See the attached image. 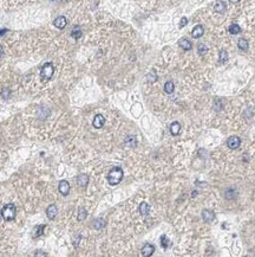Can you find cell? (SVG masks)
Returning <instances> with one entry per match:
<instances>
[{
    "instance_id": "cell-1",
    "label": "cell",
    "mask_w": 255,
    "mask_h": 257,
    "mask_svg": "<svg viewBox=\"0 0 255 257\" xmlns=\"http://www.w3.org/2000/svg\"><path fill=\"white\" fill-rule=\"evenodd\" d=\"M123 179V169L121 167H115L110 171V173L107 175V181L110 185H118L121 180Z\"/></svg>"
},
{
    "instance_id": "cell-2",
    "label": "cell",
    "mask_w": 255,
    "mask_h": 257,
    "mask_svg": "<svg viewBox=\"0 0 255 257\" xmlns=\"http://www.w3.org/2000/svg\"><path fill=\"white\" fill-rule=\"evenodd\" d=\"M1 216L6 221H11L16 218V206L14 204H7L1 210Z\"/></svg>"
},
{
    "instance_id": "cell-3",
    "label": "cell",
    "mask_w": 255,
    "mask_h": 257,
    "mask_svg": "<svg viewBox=\"0 0 255 257\" xmlns=\"http://www.w3.org/2000/svg\"><path fill=\"white\" fill-rule=\"evenodd\" d=\"M54 72V68L52 65V63H45L43 65L42 70H40V76H42V79L44 81H48L50 78L53 76Z\"/></svg>"
},
{
    "instance_id": "cell-4",
    "label": "cell",
    "mask_w": 255,
    "mask_h": 257,
    "mask_svg": "<svg viewBox=\"0 0 255 257\" xmlns=\"http://www.w3.org/2000/svg\"><path fill=\"white\" fill-rule=\"evenodd\" d=\"M240 144H241V140H240V138H237V136H231V138H229L228 141H227V145H228V147H229L230 150H236V148H239Z\"/></svg>"
},
{
    "instance_id": "cell-5",
    "label": "cell",
    "mask_w": 255,
    "mask_h": 257,
    "mask_svg": "<svg viewBox=\"0 0 255 257\" xmlns=\"http://www.w3.org/2000/svg\"><path fill=\"white\" fill-rule=\"evenodd\" d=\"M58 188H59V192L63 194V196H67L69 192H70V185L66 180H61L58 185Z\"/></svg>"
},
{
    "instance_id": "cell-6",
    "label": "cell",
    "mask_w": 255,
    "mask_h": 257,
    "mask_svg": "<svg viewBox=\"0 0 255 257\" xmlns=\"http://www.w3.org/2000/svg\"><path fill=\"white\" fill-rule=\"evenodd\" d=\"M104 123H105V119H104V116L102 114L96 115L95 119H93V122H92V125H93L95 128H102L104 126Z\"/></svg>"
},
{
    "instance_id": "cell-7",
    "label": "cell",
    "mask_w": 255,
    "mask_h": 257,
    "mask_svg": "<svg viewBox=\"0 0 255 257\" xmlns=\"http://www.w3.org/2000/svg\"><path fill=\"white\" fill-rule=\"evenodd\" d=\"M154 251H155L154 245L147 243V244L142 248V255L144 257H149V256H151V255L154 254Z\"/></svg>"
},
{
    "instance_id": "cell-8",
    "label": "cell",
    "mask_w": 255,
    "mask_h": 257,
    "mask_svg": "<svg viewBox=\"0 0 255 257\" xmlns=\"http://www.w3.org/2000/svg\"><path fill=\"white\" fill-rule=\"evenodd\" d=\"M53 24H54V26H56L57 29H64V27L66 26V24H67V20H66L65 17L60 16V17H58V18L54 19Z\"/></svg>"
},
{
    "instance_id": "cell-9",
    "label": "cell",
    "mask_w": 255,
    "mask_h": 257,
    "mask_svg": "<svg viewBox=\"0 0 255 257\" xmlns=\"http://www.w3.org/2000/svg\"><path fill=\"white\" fill-rule=\"evenodd\" d=\"M203 33H204V29H203L202 25H197V26L194 27V30L191 31V36L194 38H200V37L203 36Z\"/></svg>"
},
{
    "instance_id": "cell-10",
    "label": "cell",
    "mask_w": 255,
    "mask_h": 257,
    "mask_svg": "<svg viewBox=\"0 0 255 257\" xmlns=\"http://www.w3.org/2000/svg\"><path fill=\"white\" fill-rule=\"evenodd\" d=\"M57 215V206L56 205H50L46 209V216L48 219H54V217Z\"/></svg>"
},
{
    "instance_id": "cell-11",
    "label": "cell",
    "mask_w": 255,
    "mask_h": 257,
    "mask_svg": "<svg viewBox=\"0 0 255 257\" xmlns=\"http://www.w3.org/2000/svg\"><path fill=\"white\" fill-rule=\"evenodd\" d=\"M88 181H89V177L85 175V174H80L77 178V183L80 187H85V186L88 185Z\"/></svg>"
},
{
    "instance_id": "cell-12",
    "label": "cell",
    "mask_w": 255,
    "mask_h": 257,
    "mask_svg": "<svg viewBox=\"0 0 255 257\" xmlns=\"http://www.w3.org/2000/svg\"><path fill=\"white\" fill-rule=\"evenodd\" d=\"M202 217H203L204 221H212L214 219L213 211H210V210H203V211H202Z\"/></svg>"
},
{
    "instance_id": "cell-13",
    "label": "cell",
    "mask_w": 255,
    "mask_h": 257,
    "mask_svg": "<svg viewBox=\"0 0 255 257\" xmlns=\"http://www.w3.org/2000/svg\"><path fill=\"white\" fill-rule=\"evenodd\" d=\"M178 44H180V46L183 49V50H185V51H188V50H190V49H191V43H190L188 39H185V38H182V39H180Z\"/></svg>"
},
{
    "instance_id": "cell-14",
    "label": "cell",
    "mask_w": 255,
    "mask_h": 257,
    "mask_svg": "<svg viewBox=\"0 0 255 257\" xmlns=\"http://www.w3.org/2000/svg\"><path fill=\"white\" fill-rule=\"evenodd\" d=\"M149 211H150V206H149L148 204L145 203V202L141 203V205H139V212H141V215L143 216L149 215Z\"/></svg>"
},
{
    "instance_id": "cell-15",
    "label": "cell",
    "mask_w": 255,
    "mask_h": 257,
    "mask_svg": "<svg viewBox=\"0 0 255 257\" xmlns=\"http://www.w3.org/2000/svg\"><path fill=\"white\" fill-rule=\"evenodd\" d=\"M180 131H181V125H180L178 122L171 123V126H170V132H171L172 135H177L178 133H180Z\"/></svg>"
},
{
    "instance_id": "cell-16",
    "label": "cell",
    "mask_w": 255,
    "mask_h": 257,
    "mask_svg": "<svg viewBox=\"0 0 255 257\" xmlns=\"http://www.w3.org/2000/svg\"><path fill=\"white\" fill-rule=\"evenodd\" d=\"M215 11L219 13H223L225 11V4L223 1H217L215 4Z\"/></svg>"
},
{
    "instance_id": "cell-17",
    "label": "cell",
    "mask_w": 255,
    "mask_h": 257,
    "mask_svg": "<svg viewBox=\"0 0 255 257\" xmlns=\"http://www.w3.org/2000/svg\"><path fill=\"white\" fill-rule=\"evenodd\" d=\"M237 46H239V49L246 51V50H248V42H247L244 38H241V39H239V42H237Z\"/></svg>"
},
{
    "instance_id": "cell-18",
    "label": "cell",
    "mask_w": 255,
    "mask_h": 257,
    "mask_svg": "<svg viewBox=\"0 0 255 257\" xmlns=\"http://www.w3.org/2000/svg\"><path fill=\"white\" fill-rule=\"evenodd\" d=\"M174 89H175V87H174V83H172L171 81H168V82L164 84V91H166V94H172V93H174Z\"/></svg>"
},
{
    "instance_id": "cell-19",
    "label": "cell",
    "mask_w": 255,
    "mask_h": 257,
    "mask_svg": "<svg viewBox=\"0 0 255 257\" xmlns=\"http://www.w3.org/2000/svg\"><path fill=\"white\" fill-rule=\"evenodd\" d=\"M228 31L230 32L231 35H237V33H240V32H241V27H240L237 24H231L230 26H229Z\"/></svg>"
},
{
    "instance_id": "cell-20",
    "label": "cell",
    "mask_w": 255,
    "mask_h": 257,
    "mask_svg": "<svg viewBox=\"0 0 255 257\" xmlns=\"http://www.w3.org/2000/svg\"><path fill=\"white\" fill-rule=\"evenodd\" d=\"M219 60H220V63H222V64L228 60V54H227V51H225V50H221V51H220Z\"/></svg>"
},
{
    "instance_id": "cell-21",
    "label": "cell",
    "mask_w": 255,
    "mask_h": 257,
    "mask_svg": "<svg viewBox=\"0 0 255 257\" xmlns=\"http://www.w3.org/2000/svg\"><path fill=\"white\" fill-rule=\"evenodd\" d=\"M104 226H105V221L102 219V218L96 219L95 223H93V227H96V229H102V227H104Z\"/></svg>"
},
{
    "instance_id": "cell-22",
    "label": "cell",
    "mask_w": 255,
    "mask_h": 257,
    "mask_svg": "<svg viewBox=\"0 0 255 257\" xmlns=\"http://www.w3.org/2000/svg\"><path fill=\"white\" fill-rule=\"evenodd\" d=\"M161 244H162V246H163L164 249H166V248L169 246V239L166 238V235H163V236L161 237Z\"/></svg>"
},
{
    "instance_id": "cell-23",
    "label": "cell",
    "mask_w": 255,
    "mask_h": 257,
    "mask_svg": "<svg viewBox=\"0 0 255 257\" xmlns=\"http://www.w3.org/2000/svg\"><path fill=\"white\" fill-rule=\"evenodd\" d=\"M71 36L75 38V39H79L80 37H82V31L79 30V29H75V30L71 32Z\"/></svg>"
},
{
    "instance_id": "cell-24",
    "label": "cell",
    "mask_w": 255,
    "mask_h": 257,
    "mask_svg": "<svg viewBox=\"0 0 255 257\" xmlns=\"http://www.w3.org/2000/svg\"><path fill=\"white\" fill-rule=\"evenodd\" d=\"M86 218V210L80 209L79 210V213H78V221H83Z\"/></svg>"
},
{
    "instance_id": "cell-25",
    "label": "cell",
    "mask_w": 255,
    "mask_h": 257,
    "mask_svg": "<svg viewBox=\"0 0 255 257\" xmlns=\"http://www.w3.org/2000/svg\"><path fill=\"white\" fill-rule=\"evenodd\" d=\"M207 51H208V49L204 44H200V45H198V54L201 55V56L207 54Z\"/></svg>"
},
{
    "instance_id": "cell-26",
    "label": "cell",
    "mask_w": 255,
    "mask_h": 257,
    "mask_svg": "<svg viewBox=\"0 0 255 257\" xmlns=\"http://www.w3.org/2000/svg\"><path fill=\"white\" fill-rule=\"evenodd\" d=\"M44 229H45V225H38V226L36 227V233H34V236H36V237H39L40 235H43Z\"/></svg>"
},
{
    "instance_id": "cell-27",
    "label": "cell",
    "mask_w": 255,
    "mask_h": 257,
    "mask_svg": "<svg viewBox=\"0 0 255 257\" xmlns=\"http://www.w3.org/2000/svg\"><path fill=\"white\" fill-rule=\"evenodd\" d=\"M148 79L150 81V82H155L156 79H157V76H156V72L155 71H151L150 74L148 75Z\"/></svg>"
},
{
    "instance_id": "cell-28",
    "label": "cell",
    "mask_w": 255,
    "mask_h": 257,
    "mask_svg": "<svg viewBox=\"0 0 255 257\" xmlns=\"http://www.w3.org/2000/svg\"><path fill=\"white\" fill-rule=\"evenodd\" d=\"M188 24V19L185 18V17H183V18L181 19V23H180V27H184L185 25Z\"/></svg>"
},
{
    "instance_id": "cell-29",
    "label": "cell",
    "mask_w": 255,
    "mask_h": 257,
    "mask_svg": "<svg viewBox=\"0 0 255 257\" xmlns=\"http://www.w3.org/2000/svg\"><path fill=\"white\" fill-rule=\"evenodd\" d=\"M8 95H10V93H8V90H7V89H5L4 91H2V97L7 98V97H8Z\"/></svg>"
},
{
    "instance_id": "cell-30",
    "label": "cell",
    "mask_w": 255,
    "mask_h": 257,
    "mask_svg": "<svg viewBox=\"0 0 255 257\" xmlns=\"http://www.w3.org/2000/svg\"><path fill=\"white\" fill-rule=\"evenodd\" d=\"M4 56V49H2V46L0 45V58Z\"/></svg>"
},
{
    "instance_id": "cell-31",
    "label": "cell",
    "mask_w": 255,
    "mask_h": 257,
    "mask_svg": "<svg viewBox=\"0 0 255 257\" xmlns=\"http://www.w3.org/2000/svg\"><path fill=\"white\" fill-rule=\"evenodd\" d=\"M5 32H7V30L6 29H2V30H0V36H2Z\"/></svg>"
},
{
    "instance_id": "cell-32",
    "label": "cell",
    "mask_w": 255,
    "mask_h": 257,
    "mask_svg": "<svg viewBox=\"0 0 255 257\" xmlns=\"http://www.w3.org/2000/svg\"><path fill=\"white\" fill-rule=\"evenodd\" d=\"M237 1H239V0H230V2H234V4H235V2H237Z\"/></svg>"
},
{
    "instance_id": "cell-33",
    "label": "cell",
    "mask_w": 255,
    "mask_h": 257,
    "mask_svg": "<svg viewBox=\"0 0 255 257\" xmlns=\"http://www.w3.org/2000/svg\"><path fill=\"white\" fill-rule=\"evenodd\" d=\"M1 217H2V216H1V212H0V218H1Z\"/></svg>"
}]
</instances>
